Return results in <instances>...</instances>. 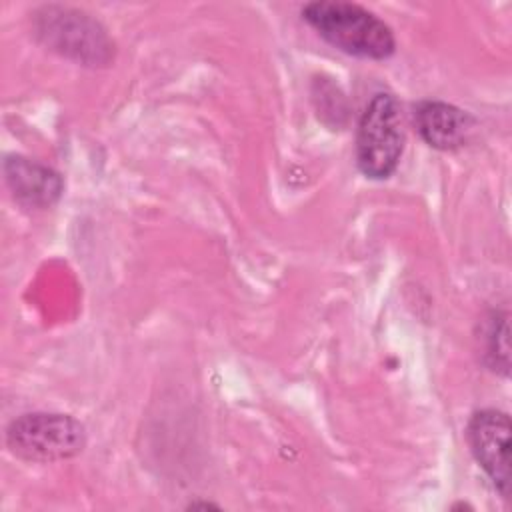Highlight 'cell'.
<instances>
[{
    "instance_id": "obj_1",
    "label": "cell",
    "mask_w": 512,
    "mask_h": 512,
    "mask_svg": "<svg viewBox=\"0 0 512 512\" xmlns=\"http://www.w3.org/2000/svg\"><path fill=\"white\" fill-rule=\"evenodd\" d=\"M302 18L326 42L346 54L384 60L396 50L392 28L360 4L344 0H318L302 8Z\"/></svg>"
},
{
    "instance_id": "obj_2",
    "label": "cell",
    "mask_w": 512,
    "mask_h": 512,
    "mask_svg": "<svg viewBox=\"0 0 512 512\" xmlns=\"http://www.w3.org/2000/svg\"><path fill=\"white\" fill-rule=\"evenodd\" d=\"M400 104L390 92H376L366 104L356 128V164L370 180L390 178L404 152Z\"/></svg>"
},
{
    "instance_id": "obj_3",
    "label": "cell",
    "mask_w": 512,
    "mask_h": 512,
    "mask_svg": "<svg viewBox=\"0 0 512 512\" xmlns=\"http://www.w3.org/2000/svg\"><path fill=\"white\" fill-rule=\"evenodd\" d=\"M10 452L26 462H60L74 458L86 446V428L70 414H22L6 430Z\"/></svg>"
},
{
    "instance_id": "obj_4",
    "label": "cell",
    "mask_w": 512,
    "mask_h": 512,
    "mask_svg": "<svg viewBox=\"0 0 512 512\" xmlns=\"http://www.w3.org/2000/svg\"><path fill=\"white\" fill-rule=\"evenodd\" d=\"M36 28L52 50L76 58L78 62L98 66L106 64L112 56V42L106 30L84 12L46 6L38 14Z\"/></svg>"
},
{
    "instance_id": "obj_5",
    "label": "cell",
    "mask_w": 512,
    "mask_h": 512,
    "mask_svg": "<svg viewBox=\"0 0 512 512\" xmlns=\"http://www.w3.org/2000/svg\"><path fill=\"white\" fill-rule=\"evenodd\" d=\"M510 416L496 408L472 414L466 440L478 466L492 480L502 498H510Z\"/></svg>"
},
{
    "instance_id": "obj_6",
    "label": "cell",
    "mask_w": 512,
    "mask_h": 512,
    "mask_svg": "<svg viewBox=\"0 0 512 512\" xmlns=\"http://www.w3.org/2000/svg\"><path fill=\"white\" fill-rule=\"evenodd\" d=\"M414 126L428 146L448 152L462 148L468 142L474 118L454 104L422 100L414 108Z\"/></svg>"
},
{
    "instance_id": "obj_7",
    "label": "cell",
    "mask_w": 512,
    "mask_h": 512,
    "mask_svg": "<svg viewBox=\"0 0 512 512\" xmlns=\"http://www.w3.org/2000/svg\"><path fill=\"white\" fill-rule=\"evenodd\" d=\"M4 172L14 198L28 208H48L64 190L58 172L22 156L6 158Z\"/></svg>"
},
{
    "instance_id": "obj_8",
    "label": "cell",
    "mask_w": 512,
    "mask_h": 512,
    "mask_svg": "<svg viewBox=\"0 0 512 512\" xmlns=\"http://www.w3.org/2000/svg\"><path fill=\"white\" fill-rule=\"evenodd\" d=\"M484 362L490 370L508 376L510 350H508V312H492L482 330Z\"/></svg>"
},
{
    "instance_id": "obj_9",
    "label": "cell",
    "mask_w": 512,
    "mask_h": 512,
    "mask_svg": "<svg viewBox=\"0 0 512 512\" xmlns=\"http://www.w3.org/2000/svg\"><path fill=\"white\" fill-rule=\"evenodd\" d=\"M190 508H218V504H212V502H192Z\"/></svg>"
}]
</instances>
